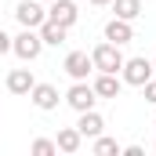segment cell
<instances>
[{
  "mask_svg": "<svg viewBox=\"0 0 156 156\" xmlns=\"http://www.w3.org/2000/svg\"><path fill=\"white\" fill-rule=\"evenodd\" d=\"M91 62H94V73H120L123 69V51H120V44L102 40V44L91 47Z\"/></svg>",
  "mask_w": 156,
  "mask_h": 156,
  "instance_id": "1",
  "label": "cell"
},
{
  "mask_svg": "<svg viewBox=\"0 0 156 156\" xmlns=\"http://www.w3.org/2000/svg\"><path fill=\"white\" fill-rule=\"evenodd\" d=\"M120 80L131 83V87H142L145 80H153V58H145V55H138V58H123Z\"/></svg>",
  "mask_w": 156,
  "mask_h": 156,
  "instance_id": "2",
  "label": "cell"
},
{
  "mask_svg": "<svg viewBox=\"0 0 156 156\" xmlns=\"http://www.w3.org/2000/svg\"><path fill=\"white\" fill-rule=\"evenodd\" d=\"M11 51H15L22 62H37L40 51H44V40H40L37 29H22L18 37H11Z\"/></svg>",
  "mask_w": 156,
  "mask_h": 156,
  "instance_id": "3",
  "label": "cell"
},
{
  "mask_svg": "<svg viewBox=\"0 0 156 156\" xmlns=\"http://www.w3.org/2000/svg\"><path fill=\"white\" fill-rule=\"evenodd\" d=\"M94 102H98V94H94V87H91L87 80H73V87L66 91V105H69V109H76V113L94 109Z\"/></svg>",
  "mask_w": 156,
  "mask_h": 156,
  "instance_id": "4",
  "label": "cell"
},
{
  "mask_svg": "<svg viewBox=\"0 0 156 156\" xmlns=\"http://www.w3.org/2000/svg\"><path fill=\"white\" fill-rule=\"evenodd\" d=\"M15 18H18V26H22V29H40V22L47 18V7H44L40 0H18Z\"/></svg>",
  "mask_w": 156,
  "mask_h": 156,
  "instance_id": "5",
  "label": "cell"
},
{
  "mask_svg": "<svg viewBox=\"0 0 156 156\" xmlns=\"http://www.w3.org/2000/svg\"><path fill=\"white\" fill-rule=\"evenodd\" d=\"M47 18H51V22H58V26H66V29H73V26H76V18H80L76 0H51V4H47Z\"/></svg>",
  "mask_w": 156,
  "mask_h": 156,
  "instance_id": "6",
  "label": "cell"
},
{
  "mask_svg": "<svg viewBox=\"0 0 156 156\" xmlns=\"http://www.w3.org/2000/svg\"><path fill=\"white\" fill-rule=\"evenodd\" d=\"M62 69H66L73 80H87L91 73H94V62H91V55H87V51H69V55H66V62H62Z\"/></svg>",
  "mask_w": 156,
  "mask_h": 156,
  "instance_id": "7",
  "label": "cell"
},
{
  "mask_svg": "<svg viewBox=\"0 0 156 156\" xmlns=\"http://www.w3.org/2000/svg\"><path fill=\"white\" fill-rule=\"evenodd\" d=\"M29 98H33V105H37L40 113H51V109H58V87H55V83H33Z\"/></svg>",
  "mask_w": 156,
  "mask_h": 156,
  "instance_id": "8",
  "label": "cell"
},
{
  "mask_svg": "<svg viewBox=\"0 0 156 156\" xmlns=\"http://www.w3.org/2000/svg\"><path fill=\"white\" fill-rule=\"evenodd\" d=\"M91 87H94V94H98V98H120L123 80H120V73H98V76L91 80Z\"/></svg>",
  "mask_w": 156,
  "mask_h": 156,
  "instance_id": "9",
  "label": "cell"
},
{
  "mask_svg": "<svg viewBox=\"0 0 156 156\" xmlns=\"http://www.w3.org/2000/svg\"><path fill=\"white\" fill-rule=\"evenodd\" d=\"M105 40L123 47V44H131V40H134V26H131L127 18H109V22H105Z\"/></svg>",
  "mask_w": 156,
  "mask_h": 156,
  "instance_id": "10",
  "label": "cell"
},
{
  "mask_svg": "<svg viewBox=\"0 0 156 156\" xmlns=\"http://www.w3.org/2000/svg\"><path fill=\"white\" fill-rule=\"evenodd\" d=\"M40 40H44V47H58V44H66V37H69V29L66 26H58V22H51V18H44L40 22Z\"/></svg>",
  "mask_w": 156,
  "mask_h": 156,
  "instance_id": "11",
  "label": "cell"
},
{
  "mask_svg": "<svg viewBox=\"0 0 156 156\" xmlns=\"http://www.w3.org/2000/svg\"><path fill=\"white\" fill-rule=\"evenodd\" d=\"M33 83H37L33 69H11V73H7V91H11V94H29Z\"/></svg>",
  "mask_w": 156,
  "mask_h": 156,
  "instance_id": "12",
  "label": "cell"
},
{
  "mask_svg": "<svg viewBox=\"0 0 156 156\" xmlns=\"http://www.w3.org/2000/svg\"><path fill=\"white\" fill-rule=\"evenodd\" d=\"M55 145H58V153H80V145H83V134H80L76 127H58V134H55Z\"/></svg>",
  "mask_w": 156,
  "mask_h": 156,
  "instance_id": "13",
  "label": "cell"
},
{
  "mask_svg": "<svg viewBox=\"0 0 156 156\" xmlns=\"http://www.w3.org/2000/svg\"><path fill=\"white\" fill-rule=\"evenodd\" d=\"M76 131L83 134V138H98V134L105 131V120L98 116L94 109H87V113H80V120H76Z\"/></svg>",
  "mask_w": 156,
  "mask_h": 156,
  "instance_id": "14",
  "label": "cell"
},
{
  "mask_svg": "<svg viewBox=\"0 0 156 156\" xmlns=\"http://www.w3.org/2000/svg\"><path fill=\"white\" fill-rule=\"evenodd\" d=\"M91 153H94V156H120V153H123V145H120L116 138H109V134L102 131V134L94 138V145H91Z\"/></svg>",
  "mask_w": 156,
  "mask_h": 156,
  "instance_id": "15",
  "label": "cell"
},
{
  "mask_svg": "<svg viewBox=\"0 0 156 156\" xmlns=\"http://www.w3.org/2000/svg\"><path fill=\"white\" fill-rule=\"evenodd\" d=\"M113 11H116V18L134 22V18L142 15V0H113Z\"/></svg>",
  "mask_w": 156,
  "mask_h": 156,
  "instance_id": "16",
  "label": "cell"
},
{
  "mask_svg": "<svg viewBox=\"0 0 156 156\" xmlns=\"http://www.w3.org/2000/svg\"><path fill=\"white\" fill-rule=\"evenodd\" d=\"M29 153L33 156H51V153H58V145H55V138H37L29 145Z\"/></svg>",
  "mask_w": 156,
  "mask_h": 156,
  "instance_id": "17",
  "label": "cell"
},
{
  "mask_svg": "<svg viewBox=\"0 0 156 156\" xmlns=\"http://www.w3.org/2000/svg\"><path fill=\"white\" fill-rule=\"evenodd\" d=\"M142 91H145V102H153V105H156V76L145 80V83H142Z\"/></svg>",
  "mask_w": 156,
  "mask_h": 156,
  "instance_id": "18",
  "label": "cell"
},
{
  "mask_svg": "<svg viewBox=\"0 0 156 156\" xmlns=\"http://www.w3.org/2000/svg\"><path fill=\"white\" fill-rule=\"evenodd\" d=\"M7 51H11V37L0 29V55H7Z\"/></svg>",
  "mask_w": 156,
  "mask_h": 156,
  "instance_id": "19",
  "label": "cell"
},
{
  "mask_svg": "<svg viewBox=\"0 0 156 156\" xmlns=\"http://www.w3.org/2000/svg\"><path fill=\"white\" fill-rule=\"evenodd\" d=\"M123 156H145L142 145H123Z\"/></svg>",
  "mask_w": 156,
  "mask_h": 156,
  "instance_id": "20",
  "label": "cell"
},
{
  "mask_svg": "<svg viewBox=\"0 0 156 156\" xmlns=\"http://www.w3.org/2000/svg\"><path fill=\"white\" fill-rule=\"evenodd\" d=\"M87 4H94V7H105V4H113V0H87Z\"/></svg>",
  "mask_w": 156,
  "mask_h": 156,
  "instance_id": "21",
  "label": "cell"
},
{
  "mask_svg": "<svg viewBox=\"0 0 156 156\" xmlns=\"http://www.w3.org/2000/svg\"><path fill=\"white\" fill-rule=\"evenodd\" d=\"M153 73H156V58H153Z\"/></svg>",
  "mask_w": 156,
  "mask_h": 156,
  "instance_id": "22",
  "label": "cell"
},
{
  "mask_svg": "<svg viewBox=\"0 0 156 156\" xmlns=\"http://www.w3.org/2000/svg\"><path fill=\"white\" fill-rule=\"evenodd\" d=\"M40 4H51V0H40Z\"/></svg>",
  "mask_w": 156,
  "mask_h": 156,
  "instance_id": "23",
  "label": "cell"
},
{
  "mask_svg": "<svg viewBox=\"0 0 156 156\" xmlns=\"http://www.w3.org/2000/svg\"><path fill=\"white\" fill-rule=\"evenodd\" d=\"M153 127H156V123H153Z\"/></svg>",
  "mask_w": 156,
  "mask_h": 156,
  "instance_id": "24",
  "label": "cell"
}]
</instances>
